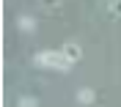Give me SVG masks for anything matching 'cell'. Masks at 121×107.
Masks as SVG:
<instances>
[{
	"instance_id": "obj_7",
	"label": "cell",
	"mask_w": 121,
	"mask_h": 107,
	"mask_svg": "<svg viewBox=\"0 0 121 107\" xmlns=\"http://www.w3.org/2000/svg\"><path fill=\"white\" fill-rule=\"evenodd\" d=\"M41 6H44V8H58L60 0H41Z\"/></svg>"
},
{
	"instance_id": "obj_5",
	"label": "cell",
	"mask_w": 121,
	"mask_h": 107,
	"mask_svg": "<svg viewBox=\"0 0 121 107\" xmlns=\"http://www.w3.org/2000/svg\"><path fill=\"white\" fill-rule=\"evenodd\" d=\"M19 107H39V102L33 99V96H22V99H19Z\"/></svg>"
},
{
	"instance_id": "obj_4",
	"label": "cell",
	"mask_w": 121,
	"mask_h": 107,
	"mask_svg": "<svg viewBox=\"0 0 121 107\" xmlns=\"http://www.w3.org/2000/svg\"><path fill=\"white\" fill-rule=\"evenodd\" d=\"M19 28H22L25 33H33L36 30V19H33V16H19Z\"/></svg>"
},
{
	"instance_id": "obj_6",
	"label": "cell",
	"mask_w": 121,
	"mask_h": 107,
	"mask_svg": "<svg viewBox=\"0 0 121 107\" xmlns=\"http://www.w3.org/2000/svg\"><path fill=\"white\" fill-rule=\"evenodd\" d=\"M110 11H113L116 16H121V0H113V3H110Z\"/></svg>"
},
{
	"instance_id": "obj_2",
	"label": "cell",
	"mask_w": 121,
	"mask_h": 107,
	"mask_svg": "<svg viewBox=\"0 0 121 107\" xmlns=\"http://www.w3.org/2000/svg\"><path fill=\"white\" fill-rule=\"evenodd\" d=\"M60 52L66 55V58H69V61H72V63H77V61H80V58H83V49H80V44H74V41H66Z\"/></svg>"
},
{
	"instance_id": "obj_3",
	"label": "cell",
	"mask_w": 121,
	"mask_h": 107,
	"mask_svg": "<svg viewBox=\"0 0 121 107\" xmlns=\"http://www.w3.org/2000/svg\"><path fill=\"white\" fill-rule=\"evenodd\" d=\"M77 102H80V104H94V102H96L94 88H80V91H77Z\"/></svg>"
},
{
	"instance_id": "obj_1",
	"label": "cell",
	"mask_w": 121,
	"mask_h": 107,
	"mask_svg": "<svg viewBox=\"0 0 121 107\" xmlns=\"http://www.w3.org/2000/svg\"><path fill=\"white\" fill-rule=\"evenodd\" d=\"M33 63H36V66H47V69H60V71L72 69V61H69L63 52H55V49L36 52V55H33Z\"/></svg>"
}]
</instances>
